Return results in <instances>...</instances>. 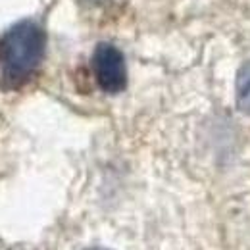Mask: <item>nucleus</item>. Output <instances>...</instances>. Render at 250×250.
<instances>
[{
  "instance_id": "f03ea898",
  "label": "nucleus",
  "mask_w": 250,
  "mask_h": 250,
  "mask_svg": "<svg viewBox=\"0 0 250 250\" xmlns=\"http://www.w3.org/2000/svg\"><path fill=\"white\" fill-rule=\"evenodd\" d=\"M93 71L98 87L106 93H120L127 85L124 54L110 42H102L96 46L93 54Z\"/></svg>"
},
{
  "instance_id": "20e7f679",
  "label": "nucleus",
  "mask_w": 250,
  "mask_h": 250,
  "mask_svg": "<svg viewBox=\"0 0 250 250\" xmlns=\"http://www.w3.org/2000/svg\"><path fill=\"white\" fill-rule=\"evenodd\" d=\"M87 250H108V249H100V247H93V249H87Z\"/></svg>"
},
{
  "instance_id": "7ed1b4c3",
  "label": "nucleus",
  "mask_w": 250,
  "mask_h": 250,
  "mask_svg": "<svg viewBox=\"0 0 250 250\" xmlns=\"http://www.w3.org/2000/svg\"><path fill=\"white\" fill-rule=\"evenodd\" d=\"M237 106L250 116V62L243 65L237 79Z\"/></svg>"
},
{
  "instance_id": "f257e3e1",
  "label": "nucleus",
  "mask_w": 250,
  "mask_h": 250,
  "mask_svg": "<svg viewBox=\"0 0 250 250\" xmlns=\"http://www.w3.org/2000/svg\"><path fill=\"white\" fill-rule=\"evenodd\" d=\"M46 48V35L35 21H20L0 39V71L8 87L27 83L39 69Z\"/></svg>"
}]
</instances>
